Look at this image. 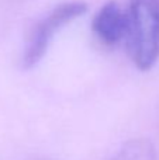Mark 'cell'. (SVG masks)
<instances>
[{"mask_svg":"<svg viewBox=\"0 0 159 160\" xmlns=\"http://www.w3.org/2000/svg\"><path fill=\"white\" fill-rule=\"evenodd\" d=\"M124 41L137 69L146 72L156 65L159 59V0H128Z\"/></svg>","mask_w":159,"mask_h":160,"instance_id":"cell-1","label":"cell"},{"mask_svg":"<svg viewBox=\"0 0 159 160\" xmlns=\"http://www.w3.org/2000/svg\"><path fill=\"white\" fill-rule=\"evenodd\" d=\"M87 4L80 0H70L54 6L44 13L31 27L21 53V68L34 69L45 58L54 39L66 25L85 16Z\"/></svg>","mask_w":159,"mask_h":160,"instance_id":"cell-2","label":"cell"},{"mask_svg":"<svg viewBox=\"0 0 159 160\" xmlns=\"http://www.w3.org/2000/svg\"><path fill=\"white\" fill-rule=\"evenodd\" d=\"M95 37L107 47H114L126 38V8L117 2L104 3L92 20Z\"/></svg>","mask_w":159,"mask_h":160,"instance_id":"cell-3","label":"cell"},{"mask_svg":"<svg viewBox=\"0 0 159 160\" xmlns=\"http://www.w3.org/2000/svg\"><path fill=\"white\" fill-rule=\"evenodd\" d=\"M106 160H156V149L146 138H134L124 142Z\"/></svg>","mask_w":159,"mask_h":160,"instance_id":"cell-4","label":"cell"}]
</instances>
